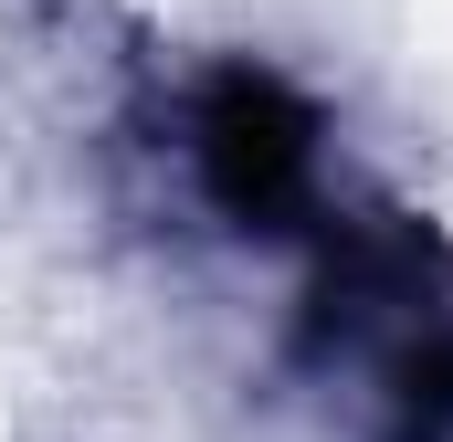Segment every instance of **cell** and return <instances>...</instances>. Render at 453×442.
I'll list each match as a JSON object with an SVG mask.
<instances>
[{
	"instance_id": "obj_1",
	"label": "cell",
	"mask_w": 453,
	"mask_h": 442,
	"mask_svg": "<svg viewBox=\"0 0 453 442\" xmlns=\"http://www.w3.org/2000/svg\"><path fill=\"white\" fill-rule=\"evenodd\" d=\"M190 158H201V179H211L222 211L274 221V211H296L306 179H317V126H306V106L274 74H211V95L190 116Z\"/></svg>"
}]
</instances>
